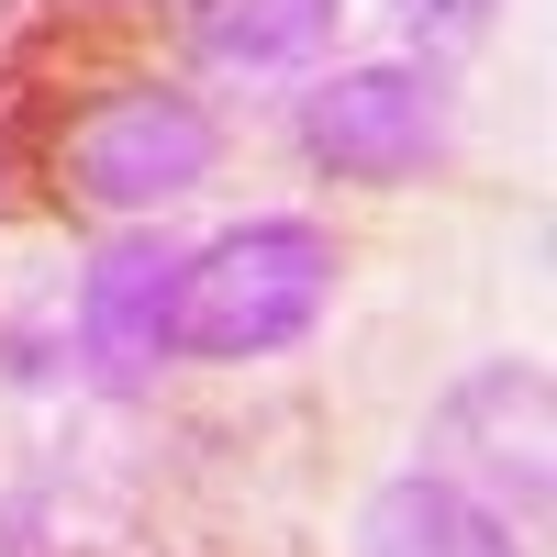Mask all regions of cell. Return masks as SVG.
Instances as JSON below:
<instances>
[{
    "label": "cell",
    "instance_id": "7a4b0ae2",
    "mask_svg": "<svg viewBox=\"0 0 557 557\" xmlns=\"http://www.w3.org/2000/svg\"><path fill=\"white\" fill-rule=\"evenodd\" d=\"M212 157H223V134H212V112L190 89H101L67 123L57 168H67V190L89 212H168L212 178Z\"/></svg>",
    "mask_w": 557,
    "mask_h": 557
},
{
    "label": "cell",
    "instance_id": "5b68a950",
    "mask_svg": "<svg viewBox=\"0 0 557 557\" xmlns=\"http://www.w3.org/2000/svg\"><path fill=\"white\" fill-rule=\"evenodd\" d=\"M178 278H190V257L168 235H123V246L89 257V278H78V357H89L101 391H146L178 357Z\"/></svg>",
    "mask_w": 557,
    "mask_h": 557
},
{
    "label": "cell",
    "instance_id": "52a82bcc",
    "mask_svg": "<svg viewBox=\"0 0 557 557\" xmlns=\"http://www.w3.org/2000/svg\"><path fill=\"white\" fill-rule=\"evenodd\" d=\"M335 23H346V0H190L178 34L212 78H290L335 45Z\"/></svg>",
    "mask_w": 557,
    "mask_h": 557
},
{
    "label": "cell",
    "instance_id": "3957f363",
    "mask_svg": "<svg viewBox=\"0 0 557 557\" xmlns=\"http://www.w3.org/2000/svg\"><path fill=\"white\" fill-rule=\"evenodd\" d=\"M301 157L335 168V178H368V190H401L446 157V78L435 67H335L301 89Z\"/></svg>",
    "mask_w": 557,
    "mask_h": 557
},
{
    "label": "cell",
    "instance_id": "6da1fadb",
    "mask_svg": "<svg viewBox=\"0 0 557 557\" xmlns=\"http://www.w3.org/2000/svg\"><path fill=\"white\" fill-rule=\"evenodd\" d=\"M335 235H323L312 212H246L235 235H212L190 257V278H178V357H278L301 346L323 301H335Z\"/></svg>",
    "mask_w": 557,
    "mask_h": 557
},
{
    "label": "cell",
    "instance_id": "277c9868",
    "mask_svg": "<svg viewBox=\"0 0 557 557\" xmlns=\"http://www.w3.org/2000/svg\"><path fill=\"white\" fill-rule=\"evenodd\" d=\"M435 480H457L469 502H491L502 524L546 513V368L535 357H491L480 380H457L435 412Z\"/></svg>",
    "mask_w": 557,
    "mask_h": 557
},
{
    "label": "cell",
    "instance_id": "8992f818",
    "mask_svg": "<svg viewBox=\"0 0 557 557\" xmlns=\"http://www.w3.org/2000/svg\"><path fill=\"white\" fill-rule=\"evenodd\" d=\"M357 557H524V535L457 480L412 469V480H380L357 502Z\"/></svg>",
    "mask_w": 557,
    "mask_h": 557
}]
</instances>
